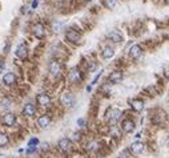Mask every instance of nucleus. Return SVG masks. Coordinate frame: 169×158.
Returning <instances> with one entry per match:
<instances>
[{"instance_id":"obj_1","label":"nucleus","mask_w":169,"mask_h":158,"mask_svg":"<svg viewBox=\"0 0 169 158\" xmlns=\"http://www.w3.org/2000/svg\"><path fill=\"white\" fill-rule=\"evenodd\" d=\"M120 117H121V110L120 109H109L108 114H106V118H108L111 125H115L117 121L120 120Z\"/></svg>"},{"instance_id":"obj_2","label":"nucleus","mask_w":169,"mask_h":158,"mask_svg":"<svg viewBox=\"0 0 169 158\" xmlns=\"http://www.w3.org/2000/svg\"><path fill=\"white\" fill-rule=\"evenodd\" d=\"M68 79L69 81H71L72 84H77L81 81V72L79 71V68H72L71 71H69V75H68Z\"/></svg>"},{"instance_id":"obj_3","label":"nucleus","mask_w":169,"mask_h":158,"mask_svg":"<svg viewBox=\"0 0 169 158\" xmlns=\"http://www.w3.org/2000/svg\"><path fill=\"white\" fill-rule=\"evenodd\" d=\"M57 148H59V150H60V152L67 153L72 148V141L69 138H61L60 141H59V144H57Z\"/></svg>"},{"instance_id":"obj_4","label":"nucleus","mask_w":169,"mask_h":158,"mask_svg":"<svg viewBox=\"0 0 169 158\" xmlns=\"http://www.w3.org/2000/svg\"><path fill=\"white\" fill-rule=\"evenodd\" d=\"M15 53H16V56L19 57V58H21V60L27 58V56H28V48H27V45H25L24 43L19 44V45L16 47V51H15Z\"/></svg>"},{"instance_id":"obj_5","label":"nucleus","mask_w":169,"mask_h":158,"mask_svg":"<svg viewBox=\"0 0 169 158\" xmlns=\"http://www.w3.org/2000/svg\"><path fill=\"white\" fill-rule=\"evenodd\" d=\"M32 33H34L38 39H43L45 36V28H44L43 24L36 23L34 27H32Z\"/></svg>"},{"instance_id":"obj_6","label":"nucleus","mask_w":169,"mask_h":158,"mask_svg":"<svg viewBox=\"0 0 169 158\" xmlns=\"http://www.w3.org/2000/svg\"><path fill=\"white\" fill-rule=\"evenodd\" d=\"M49 73L52 76H60V73H61V65H60V62L56 61V60H52L49 62Z\"/></svg>"},{"instance_id":"obj_7","label":"nucleus","mask_w":169,"mask_h":158,"mask_svg":"<svg viewBox=\"0 0 169 158\" xmlns=\"http://www.w3.org/2000/svg\"><path fill=\"white\" fill-rule=\"evenodd\" d=\"M60 101L64 106L71 108V106H73V104H75V97L72 96V93H64L63 96L60 97Z\"/></svg>"},{"instance_id":"obj_8","label":"nucleus","mask_w":169,"mask_h":158,"mask_svg":"<svg viewBox=\"0 0 169 158\" xmlns=\"http://www.w3.org/2000/svg\"><path fill=\"white\" fill-rule=\"evenodd\" d=\"M36 101H38V104L40 106H49L51 97H49V94H47V93H39L38 96H36Z\"/></svg>"},{"instance_id":"obj_9","label":"nucleus","mask_w":169,"mask_h":158,"mask_svg":"<svg viewBox=\"0 0 169 158\" xmlns=\"http://www.w3.org/2000/svg\"><path fill=\"white\" fill-rule=\"evenodd\" d=\"M23 114L25 117H34L36 114V108L34 104H31V102H27V104L24 105L23 108Z\"/></svg>"},{"instance_id":"obj_10","label":"nucleus","mask_w":169,"mask_h":158,"mask_svg":"<svg viewBox=\"0 0 169 158\" xmlns=\"http://www.w3.org/2000/svg\"><path fill=\"white\" fill-rule=\"evenodd\" d=\"M51 125V117L48 114H43L38 118V126L41 128V129H45Z\"/></svg>"},{"instance_id":"obj_11","label":"nucleus","mask_w":169,"mask_h":158,"mask_svg":"<svg viewBox=\"0 0 169 158\" xmlns=\"http://www.w3.org/2000/svg\"><path fill=\"white\" fill-rule=\"evenodd\" d=\"M65 36H67L68 41H71V43H79L80 41V37H81L79 32L75 31V29H69V31H67Z\"/></svg>"},{"instance_id":"obj_12","label":"nucleus","mask_w":169,"mask_h":158,"mask_svg":"<svg viewBox=\"0 0 169 158\" xmlns=\"http://www.w3.org/2000/svg\"><path fill=\"white\" fill-rule=\"evenodd\" d=\"M3 124H4L5 126H13V125L16 124V116H15L13 113H5V114L3 116Z\"/></svg>"},{"instance_id":"obj_13","label":"nucleus","mask_w":169,"mask_h":158,"mask_svg":"<svg viewBox=\"0 0 169 158\" xmlns=\"http://www.w3.org/2000/svg\"><path fill=\"white\" fill-rule=\"evenodd\" d=\"M129 56L132 58H135V60H137V58H140L142 56V49H141V47L140 45H133V47H131V49H129Z\"/></svg>"},{"instance_id":"obj_14","label":"nucleus","mask_w":169,"mask_h":158,"mask_svg":"<svg viewBox=\"0 0 169 158\" xmlns=\"http://www.w3.org/2000/svg\"><path fill=\"white\" fill-rule=\"evenodd\" d=\"M3 83H4L7 86L13 85V84L16 83V76H15V73H12V72L5 73V75L3 76Z\"/></svg>"},{"instance_id":"obj_15","label":"nucleus","mask_w":169,"mask_h":158,"mask_svg":"<svg viewBox=\"0 0 169 158\" xmlns=\"http://www.w3.org/2000/svg\"><path fill=\"white\" fill-rule=\"evenodd\" d=\"M129 149H131V152L135 153V154H141L142 152H144V144L140 142V141H136V142H133V144H131Z\"/></svg>"},{"instance_id":"obj_16","label":"nucleus","mask_w":169,"mask_h":158,"mask_svg":"<svg viewBox=\"0 0 169 158\" xmlns=\"http://www.w3.org/2000/svg\"><path fill=\"white\" fill-rule=\"evenodd\" d=\"M121 129L125 133H131V132L135 130V122L132 120H124L123 124H121Z\"/></svg>"},{"instance_id":"obj_17","label":"nucleus","mask_w":169,"mask_h":158,"mask_svg":"<svg viewBox=\"0 0 169 158\" xmlns=\"http://www.w3.org/2000/svg\"><path fill=\"white\" fill-rule=\"evenodd\" d=\"M108 80L111 81L112 84H119L121 80H123V73H121L120 71H113L111 75H109Z\"/></svg>"},{"instance_id":"obj_18","label":"nucleus","mask_w":169,"mask_h":158,"mask_svg":"<svg viewBox=\"0 0 169 158\" xmlns=\"http://www.w3.org/2000/svg\"><path fill=\"white\" fill-rule=\"evenodd\" d=\"M129 104L132 106V109L136 110V112H141L142 109H144V102L141 100H137V98H135V100H131Z\"/></svg>"},{"instance_id":"obj_19","label":"nucleus","mask_w":169,"mask_h":158,"mask_svg":"<svg viewBox=\"0 0 169 158\" xmlns=\"http://www.w3.org/2000/svg\"><path fill=\"white\" fill-rule=\"evenodd\" d=\"M108 39H111L112 41H115V43H120L121 40H123V36H121L119 31H112L108 33Z\"/></svg>"},{"instance_id":"obj_20","label":"nucleus","mask_w":169,"mask_h":158,"mask_svg":"<svg viewBox=\"0 0 169 158\" xmlns=\"http://www.w3.org/2000/svg\"><path fill=\"white\" fill-rule=\"evenodd\" d=\"M113 56H115V49H113L112 47H105V48L102 49V57H104L105 60L112 58Z\"/></svg>"},{"instance_id":"obj_21","label":"nucleus","mask_w":169,"mask_h":158,"mask_svg":"<svg viewBox=\"0 0 169 158\" xmlns=\"http://www.w3.org/2000/svg\"><path fill=\"white\" fill-rule=\"evenodd\" d=\"M99 149V142L97 141H91L89 144L87 145V150L88 152H96Z\"/></svg>"},{"instance_id":"obj_22","label":"nucleus","mask_w":169,"mask_h":158,"mask_svg":"<svg viewBox=\"0 0 169 158\" xmlns=\"http://www.w3.org/2000/svg\"><path fill=\"white\" fill-rule=\"evenodd\" d=\"M8 141H9L8 135H7V134H4V133H2V134H0V148H3V146H5L7 144H8Z\"/></svg>"},{"instance_id":"obj_23","label":"nucleus","mask_w":169,"mask_h":158,"mask_svg":"<svg viewBox=\"0 0 169 158\" xmlns=\"http://www.w3.org/2000/svg\"><path fill=\"white\" fill-rule=\"evenodd\" d=\"M0 104H2L3 108H8V106H11V100L8 97H3V100H2Z\"/></svg>"},{"instance_id":"obj_24","label":"nucleus","mask_w":169,"mask_h":158,"mask_svg":"<svg viewBox=\"0 0 169 158\" xmlns=\"http://www.w3.org/2000/svg\"><path fill=\"white\" fill-rule=\"evenodd\" d=\"M104 3H105V5L108 7V8H113V7L116 5L117 0H104Z\"/></svg>"},{"instance_id":"obj_25","label":"nucleus","mask_w":169,"mask_h":158,"mask_svg":"<svg viewBox=\"0 0 169 158\" xmlns=\"http://www.w3.org/2000/svg\"><path fill=\"white\" fill-rule=\"evenodd\" d=\"M71 141H80V138H81V133H79V132H75V133H72L71 135Z\"/></svg>"},{"instance_id":"obj_26","label":"nucleus","mask_w":169,"mask_h":158,"mask_svg":"<svg viewBox=\"0 0 169 158\" xmlns=\"http://www.w3.org/2000/svg\"><path fill=\"white\" fill-rule=\"evenodd\" d=\"M38 145H39V139L35 138V137L28 141V146H38Z\"/></svg>"},{"instance_id":"obj_27","label":"nucleus","mask_w":169,"mask_h":158,"mask_svg":"<svg viewBox=\"0 0 169 158\" xmlns=\"http://www.w3.org/2000/svg\"><path fill=\"white\" fill-rule=\"evenodd\" d=\"M96 67H97V65H96V62H93V61H92V62H89V67H88V71H89V72H93L95 69H96Z\"/></svg>"},{"instance_id":"obj_28","label":"nucleus","mask_w":169,"mask_h":158,"mask_svg":"<svg viewBox=\"0 0 169 158\" xmlns=\"http://www.w3.org/2000/svg\"><path fill=\"white\" fill-rule=\"evenodd\" d=\"M77 125H79L80 128L85 126V120H84V118H79V120H77Z\"/></svg>"},{"instance_id":"obj_29","label":"nucleus","mask_w":169,"mask_h":158,"mask_svg":"<svg viewBox=\"0 0 169 158\" xmlns=\"http://www.w3.org/2000/svg\"><path fill=\"white\" fill-rule=\"evenodd\" d=\"M119 158H129L128 157V152H121L119 154Z\"/></svg>"},{"instance_id":"obj_30","label":"nucleus","mask_w":169,"mask_h":158,"mask_svg":"<svg viewBox=\"0 0 169 158\" xmlns=\"http://www.w3.org/2000/svg\"><path fill=\"white\" fill-rule=\"evenodd\" d=\"M101 73H102V71H101L100 73H97V76H96V77H95V79H93V81H92V85H95V84H96V83H97V80H99V77H100V76H101Z\"/></svg>"},{"instance_id":"obj_31","label":"nucleus","mask_w":169,"mask_h":158,"mask_svg":"<svg viewBox=\"0 0 169 158\" xmlns=\"http://www.w3.org/2000/svg\"><path fill=\"white\" fill-rule=\"evenodd\" d=\"M3 71H4V61L0 58V73H2Z\"/></svg>"},{"instance_id":"obj_32","label":"nucleus","mask_w":169,"mask_h":158,"mask_svg":"<svg viewBox=\"0 0 169 158\" xmlns=\"http://www.w3.org/2000/svg\"><path fill=\"white\" fill-rule=\"evenodd\" d=\"M38 4H39V0H34V2H32V8H36V7H38Z\"/></svg>"},{"instance_id":"obj_33","label":"nucleus","mask_w":169,"mask_h":158,"mask_svg":"<svg viewBox=\"0 0 169 158\" xmlns=\"http://www.w3.org/2000/svg\"><path fill=\"white\" fill-rule=\"evenodd\" d=\"M165 2H167V3H168V4H169V0H165Z\"/></svg>"},{"instance_id":"obj_34","label":"nucleus","mask_w":169,"mask_h":158,"mask_svg":"<svg viewBox=\"0 0 169 158\" xmlns=\"http://www.w3.org/2000/svg\"><path fill=\"white\" fill-rule=\"evenodd\" d=\"M84 2H91V0H84Z\"/></svg>"},{"instance_id":"obj_35","label":"nucleus","mask_w":169,"mask_h":158,"mask_svg":"<svg viewBox=\"0 0 169 158\" xmlns=\"http://www.w3.org/2000/svg\"><path fill=\"white\" fill-rule=\"evenodd\" d=\"M0 92H2V85H0Z\"/></svg>"}]
</instances>
